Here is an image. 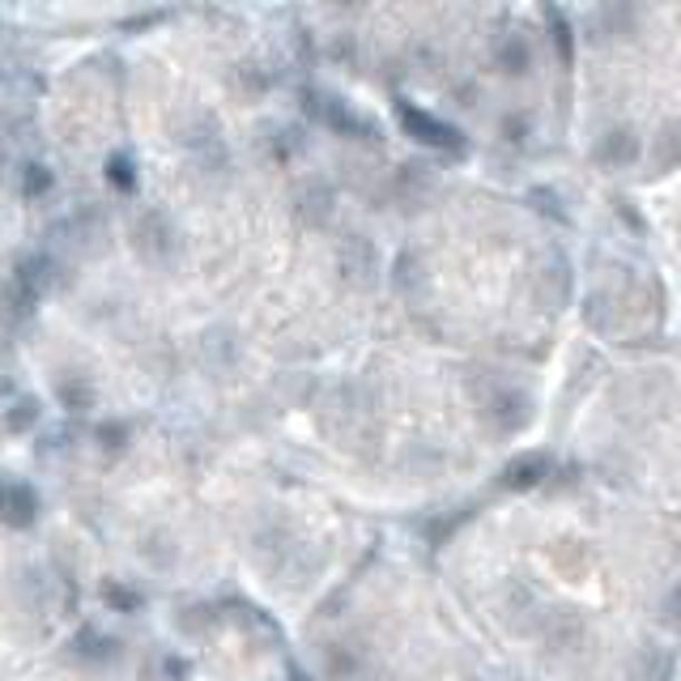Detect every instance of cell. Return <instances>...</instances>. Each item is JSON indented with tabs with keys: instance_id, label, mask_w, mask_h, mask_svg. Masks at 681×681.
Listing matches in <instances>:
<instances>
[{
	"instance_id": "cell-1",
	"label": "cell",
	"mask_w": 681,
	"mask_h": 681,
	"mask_svg": "<svg viewBox=\"0 0 681 681\" xmlns=\"http://www.w3.org/2000/svg\"><path fill=\"white\" fill-rule=\"evenodd\" d=\"M51 286V260L48 256H26L18 260V268L9 273V282L0 286V324L18 328L26 319L34 316L39 298Z\"/></svg>"
},
{
	"instance_id": "cell-2",
	"label": "cell",
	"mask_w": 681,
	"mask_h": 681,
	"mask_svg": "<svg viewBox=\"0 0 681 681\" xmlns=\"http://www.w3.org/2000/svg\"><path fill=\"white\" fill-rule=\"evenodd\" d=\"M34 515H39V494L22 486V482H4L0 477V520L9 529H30Z\"/></svg>"
},
{
	"instance_id": "cell-3",
	"label": "cell",
	"mask_w": 681,
	"mask_h": 681,
	"mask_svg": "<svg viewBox=\"0 0 681 681\" xmlns=\"http://www.w3.org/2000/svg\"><path fill=\"white\" fill-rule=\"evenodd\" d=\"M90 384L86 379H77V375H69L65 384H60V401H65V409H73V414H81V409H90Z\"/></svg>"
},
{
	"instance_id": "cell-4",
	"label": "cell",
	"mask_w": 681,
	"mask_h": 681,
	"mask_svg": "<svg viewBox=\"0 0 681 681\" xmlns=\"http://www.w3.org/2000/svg\"><path fill=\"white\" fill-rule=\"evenodd\" d=\"M48 188H51V170L48 167H26V184H22L26 196H43Z\"/></svg>"
},
{
	"instance_id": "cell-5",
	"label": "cell",
	"mask_w": 681,
	"mask_h": 681,
	"mask_svg": "<svg viewBox=\"0 0 681 681\" xmlns=\"http://www.w3.org/2000/svg\"><path fill=\"white\" fill-rule=\"evenodd\" d=\"M34 417H39V405H34V401H18L13 414H9V426H13V431H26Z\"/></svg>"
},
{
	"instance_id": "cell-6",
	"label": "cell",
	"mask_w": 681,
	"mask_h": 681,
	"mask_svg": "<svg viewBox=\"0 0 681 681\" xmlns=\"http://www.w3.org/2000/svg\"><path fill=\"white\" fill-rule=\"evenodd\" d=\"M107 179H111L116 188H132V170H128V158H120V154H116V158L107 162Z\"/></svg>"
}]
</instances>
